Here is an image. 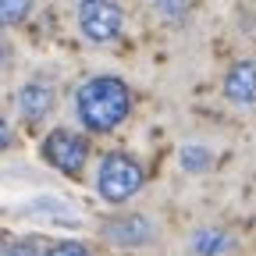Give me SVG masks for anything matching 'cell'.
<instances>
[{"instance_id": "cell-4", "label": "cell", "mask_w": 256, "mask_h": 256, "mask_svg": "<svg viewBox=\"0 0 256 256\" xmlns=\"http://www.w3.org/2000/svg\"><path fill=\"white\" fill-rule=\"evenodd\" d=\"M43 156L50 160L57 171H64V174H72V178H75V174L86 168L89 142H86L82 136L68 132V128H57V132H50L46 142H43Z\"/></svg>"}, {"instance_id": "cell-15", "label": "cell", "mask_w": 256, "mask_h": 256, "mask_svg": "<svg viewBox=\"0 0 256 256\" xmlns=\"http://www.w3.org/2000/svg\"><path fill=\"white\" fill-rule=\"evenodd\" d=\"M8 57H11V46H8L4 40H0V68H4V64H8Z\"/></svg>"}, {"instance_id": "cell-11", "label": "cell", "mask_w": 256, "mask_h": 256, "mask_svg": "<svg viewBox=\"0 0 256 256\" xmlns=\"http://www.w3.org/2000/svg\"><path fill=\"white\" fill-rule=\"evenodd\" d=\"M4 256H43V242L40 238H22L11 249H4Z\"/></svg>"}, {"instance_id": "cell-7", "label": "cell", "mask_w": 256, "mask_h": 256, "mask_svg": "<svg viewBox=\"0 0 256 256\" xmlns=\"http://www.w3.org/2000/svg\"><path fill=\"white\" fill-rule=\"evenodd\" d=\"M50 107H54V92H50V86H43V82H25V86H22V92H18V110H22L25 121H40V118H46Z\"/></svg>"}, {"instance_id": "cell-5", "label": "cell", "mask_w": 256, "mask_h": 256, "mask_svg": "<svg viewBox=\"0 0 256 256\" xmlns=\"http://www.w3.org/2000/svg\"><path fill=\"white\" fill-rule=\"evenodd\" d=\"M224 96L232 104H256V60H238L232 64V72L224 75Z\"/></svg>"}, {"instance_id": "cell-8", "label": "cell", "mask_w": 256, "mask_h": 256, "mask_svg": "<svg viewBox=\"0 0 256 256\" xmlns=\"http://www.w3.org/2000/svg\"><path fill=\"white\" fill-rule=\"evenodd\" d=\"M228 246H232V238L220 228H203V232H196V238H192V252L196 256H220Z\"/></svg>"}, {"instance_id": "cell-12", "label": "cell", "mask_w": 256, "mask_h": 256, "mask_svg": "<svg viewBox=\"0 0 256 256\" xmlns=\"http://www.w3.org/2000/svg\"><path fill=\"white\" fill-rule=\"evenodd\" d=\"M153 4H156L160 14H168V18H182L188 11V0H153Z\"/></svg>"}, {"instance_id": "cell-13", "label": "cell", "mask_w": 256, "mask_h": 256, "mask_svg": "<svg viewBox=\"0 0 256 256\" xmlns=\"http://www.w3.org/2000/svg\"><path fill=\"white\" fill-rule=\"evenodd\" d=\"M46 256H89V249L82 242H57Z\"/></svg>"}, {"instance_id": "cell-3", "label": "cell", "mask_w": 256, "mask_h": 256, "mask_svg": "<svg viewBox=\"0 0 256 256\" xmlns=\"http://www.w3.org/2000/svg\"><path fill=\"white\" fill-rule=\"evenodd\" d=\"M78 28L89 43H110L121 32V8L114 0H78Z\"/></svg>"}, {"instance_id": "cell-14", "label": "cell", "mask_w": 256, "mask_h": 256, "mask_svg": "<svg viewBox=\"0 0 256 256\" xmlns=\"http://www.w3.org/2000/svg\"><path fill=\"white\" fill-rule=\"evenodd\" d=\"M11 146V128H8V121L0 118V150H8Z\"/></svg>"}, {"instance_id": "cell-2", "label": "cell", "mask_w": 256, "mask_h": 256, "mask_svg": "<svg viewBox=\"0 0 256 256\" xmlns=\"http://www.w3.org/2000/svg\"><path fill=\"white\" fill-rule=\"evenodd\" d=\"M96 188H100V196L107 203H124V200H132L136 192L142 188V168L136 164L132 156H124V153H110V156H104V164H100Z\"/></svg>"}, {"instance_id": "cell-16", "label": "cell", "mask_w": 256, "mask_h": 256, "mask_svg": "<svg viewBox=\"0 0 256 256\" xmlns=\"http://www.w3.org/2000/svg\"><path fill=\"white\" fill-rule=\"evenodd\" d=\"M0 256H4V235H0Z\"/></svg>"}, {"instance_id": "cell-10", "label": "cell", "mask_w": 256, "mask_h": 256, "mask_svg": "<svg viewBox=\"0 0 256 256\" xmlns=\"http://www.w3.org/2000/svg\"><path fill=\"white\" fill-rule=\"evenodd\" d=\"M182 164H185V171H203L210 164V153L200 150V146H185L182 150Z\"/></svg>"}, {"instance_id": "cell-1", "label": "cell", "mask_w": 256, "mask_h": 256, "mask_svg": "<svg viewBox=\"0 0 256 256\" xmlns=\"http://www.w3.org/2000/svg\"><path fill=\"white\" fill-rule=\"evenodd\" d=\"M75 110L89 132H110V128H118L128 118L132 96H128V86L121 78L96 75L75 92Z\"/></svg>"}, {"instance_id": "cell-6", "label": "cell", "mask_w": 256, "mask_h": 256, "mask_svg": "<svg viewBox=\"0 0 256 256\" xmlns=\"http://www.w3.org/2000/svg\"><path fill=\"white\" fill-rule=\"evenodd\" d=\"M104 235H107L110 242H118V246H142V242L153 238V224H150L146 217L132 214V217H118V220H110L107 228H104Z\"/></svg>"}, {"instance_id": "cell-9", "label": "cell", "mask_w": 256, "mask_h": 256, "mask_svg": "<svg viewBox=\"0 0 256 256\" xmlns=\"http://www.w3.org/2000/svg\"><path fill=\"white\" fill-rule=\"evenodd\" d=\"M28 11H32V0H0V28L25 22Z\"/></svg>"}]
</instances>
